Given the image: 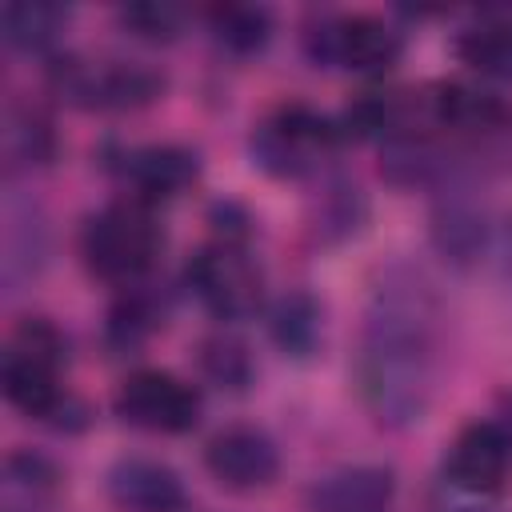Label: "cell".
<instances>
[{
    "mask_svg": "<svg viewBox=\"0 0 512 512\" xmlns=\"http://www.w3.org/2000/svg\"><path fill=\"white\" fill-rule=\"evenodd\" d=\"M436 512H484V508H472V504H444V508H436Z\"/></svg>",
    "mask_w": 512,
    "mask_h": 512,
    "instance_id": "obj_29",
    "label": "cell"
},
{
    "mask_svg": "<svg viewBox=\"0 0 512 512\" xmlns=\"http://www.w3.org/2000/svg\"><path fill=\"white\" fill-rule=\"evenodd\" d=\"M0 148H4L8 172H32V168L52 164L60 140H56L52 120L36 104H8L4 128H0Z\"/></svg>",
    "mask_w": 512,
    "mask_h": 512,
    "instance_id": "obj_19",
    "label": "cell"
},
{
    "mask_svg": "<svg viewBox=\"0 0 512 512\" xmlns=\"http://www.w3.org/2000/svg\"><path fill=\"white\" fill-rule=\"evenodd\" d=\"M108 500L120 512H184L188 488L180 472L156 456H120L104 476Z\"/></svg>",
    "mask_w": 512,
    "mask_h": 512,
    "instance_id": "obj_13",
    "label": "cell"
},
{
    "mask_svg": "<svg viewBox=\"0 0 512 512\" xmlns=\"http://www.w3.org/2000/svg\"><path fill=\"white\" fill-rule=\"evenodd\" d=\"M428 232H432V248L448 264L472 268L488 252H496L504 228L496 224V212L488 208V200L472 184V176H460V180L440 188V196L432 204V228Z\"/></svg>",
    "mask_w": 512,
    "mask_h": 512,
    "instance_id": "obj_9",
    "label": "cell"
},
{
    "mask_svg": "<svg viewBox=\"0 0 512 512\" xmlns=\"http://www.w3.org/2000/svg\"><path fill=\"white\" fill-rule=\"evenodd\" d=\"M420 112L436 128L468 132V136H496L512 128V104L480 84L468 80H436L420 92Z\"/></svg>",
    "mask_w": 512,
    "mask_h": 512,
    "instance_id": "obj_12",
    "label": "cell"
},
{
    "mask_svg": "<svg viewBox=\"0 0 512 512\" xmlns=\"http://www.w3.org/2000/svg\"><path fill=\"white\" fill-rule=\"evenodd\" d=\"M68 364V336L44 320V316H28L0 360V388L4 400L44 424L68 428V424H84V408L68 396V388L60 384V372Z\"/></svg>",
    "mask_w": 512,
    "mask_h": 512,
    "instance_id": "obj_2",
    "label": "cell"
},
{
    "mask_svg": "<svg viewBox=\"0 0 512 512\" xmlns=\"http://www.w3.org/2000/svg\"><path fill=\"white\" fill-rule=\"evenodd\" d=\"M116 172L128 180L136 200L156 204V200H172V196H180L184 188L196 184L200 156L184 144H140V148L120 152Z\"/></svg>",
    "mask_w": 512,
    "mask_h": 512,
    "instance_id": "obj_14",
    "label": "cell"
},
{
    "mask_svg": "<svg viewBox=\"0 0 512 512\" xmlns=\"http://www.w3.org/2000/svg\"><path fill=\"white\" fill-rule=\"evenodd\" d=\"M496 256H500V268H504V280L512 288V228L500 232V244H496Z\"/></svg>",
    "mask_w": 512,
    "mask_h": 512,
    "instance_id": "obj_28",
    "label": "cell"
},
{
    "mask_svg": "<svg viewBox=\"0 0 512 512\" xmlns=\"http://www.w3.org/2000/svg\"><path fill=\"white\" fill-rule=\"evenodd\" d=\"M204 24L232 56H252L272 40V12L264 4H212L204 8Z\"/></svg>",
    "mask_w": 512,
    "mask_h": 512,
    "instance_id": "obj_24",
    "label": "cell"
},
{
    "mask_svg": "<svg viewBox=\"0 0 512 512\" xmlns=\"http://www.w3.org/2000/svg\"><path fill=\"white\" fill-rule=\"evenodd\" d=\"M444 348V304L432 280L396 260L372 280L352 380L364 412L384 428H412L428 416Z\"/></svg>",
    "mask_w": 512,
    "mask_h": 512,
    "instance_id": "obj_1",
    "label": "cell"
},
{
    "mask_svg": "<svg viewBox=\"0 0 512 512\" xmlns=\"http://www.w3.org/2000/svg\"><path fill=\"white\" fill-rule=\"evenodd\" d=\"M184 280L200 308L224 324H240L264 304V272L248 252V240L212 236L204 248L192 252Z\"/></svg>",
    "mask_w": 512,
    "mask_h": 512,
    "instance_id": "obj_7",
    "label": "cell"
},
{
    "mask_svg": "<svg viewBox=\"0 0 512 512\" xmlns=\"http://www.w3.org/2000/svg\"><path fill=\"white\" fill-rule=\"evenodd\" d=\"M68 24V8L52 4V0H8L0 8V36L8 48L40 56L48 48H56L60 32Z\"/></svg>",
    "mask_w": 512,
    "mask_h": 512,
    "instance_id": "obj_22",
    "label": "cell"
},
{
    "mask_svg": "<svg viewBox=\"0 0 512 512\" xmlns=\"http://www.w3.org/2000/svg\"><path fill=\"white\" fill-rule=\"evenodd\" d=\"M456 56L488 76V80H512V12H480L456 32Z\"/></svg>",
    "mask_w": 512,
    "mask_h": 512,
    "instance_id": "obj_18",
    "label": "cell"
},
{
    "mask_svg": "<svg viewBox=\"0 0 512 512\" xmlns=\"http://www.w3.org/2000/svg\"><path fill=\"white\" fill-rule=\"evenodd\" d=\"M304 56L316 68L388 72L404 52V32L376 12H320L300 32Z\"/></svg>",
    "mask_w": 512,
    "mask_h": 512,
    "instance_id": "obj_6",
    "label": "cell"
},
{
    "mask_svg": "<svg viewBox=\"0 0 512 512\" xmlns=\"http://www.w3.org/2000/svg\"><path fill=\"white\" fill-rule=\"evenodd\" d=\"M396 476L384 464H344L308 492V512H392Z\"/></svg>",
    "mask_w": 512,
    "mask_h": 512,
    "instance_id": "obj_15",
    "label": "cell"
},
{
    "mask_svg": "<svg viewBox=\"0 0 512 512\" xmlns=\"http://www.w3.org/2000/svg\"><path fill=\"white\" fill-rule=\"evenodd\" d=\"M340 144H344V136H340L336 116H324L300 100L276 104L268 116L256 120V128L248 136L252 164L276 180L316 176Z\"/></svg>",
    "mask_w": 512,
    "mask_h": 512,
    "instance_id": "obj_5",
    "label": "cell"
},
{
    "mask_svg": "<svg viewBox=\"0 0 512 512\" xmlns=\"http://www.w3.org/2000/svg\"><path fill=\"white\" fill-rule=\"evenodd\" d=\"M496 428L504 432V440H508V448H512V388L508 392H500V400H496Z\"/></svg>",
    "mask_w": 512,
    "mask_h": 512,
    "instance_id": "obj_27",
    "label": "cell"
},
{
    "mask_svg": "<svg viewBox=\"0 0 512 512\" xmlns=\"http://www.w3.org/2000/svg\"><path fill=\"white\" fill-rule=\"evenodd\" d=\"M196 368L200 376L220 392H248L256 380V360L248 344L232 332H212L196 344Z\"/></svg>",
    "mask_w": 512,
    "mask_h": 512,
    "instance_id": "obj_25",
    "label": "cell"
},
{
    "mask_svg": "<svg viewBox=\"0 0 512 512\" xmlns=\"http://www.w3.org/2000/svg\"><path fill=\"white\" fill-rule=\"evenodd\" d=\"M48 260V224L40 208L16 192L4 200V288L20 292Z\"/></svg>",
    "mask_w": 512,
    "mask_h": 512,
    "instance_id": "obj_16",
    "label": "cell"
},
{
    "mask_svg": "<svg viewBox=\"0 0 512 512\" xmlns=\"http://www.w3.org/2000/svg\"><path fill=\"white\" fill-rule=\"evenodd\" d=\"M60 484V468L48 456L16 448L0 468V512H52Z\"/></svg>",
    "mask_w": 512,
    "mask_h": 512,
    "instance_id": "obj_17",
    "label": "cell"
},
{
    "mask_svg": "<svg viewBox=\"0 0 512 512\" xmlns=\"http://www.w3.org/2000/svg\"><path fill=\"white\" fill-rule=\"evenodd\" d=\"M508 464H512V448L496 428V420H472L452 436L444 452V480L456 492L488 496L504 488Z\"/></svg>",
    "mask_w": 512,
    "mask_h": 512,
    "instance_id": "obj_11",
    "label": "cell"
},
{
    "mask_svg": "<svg viewBox=\"0 0 512 512\" xmlns=\"http://www.w3.org/2000/svg\"><path fill=\"white\" fill-rule=\"evenodd\" d=\"M268 336L284 356L308 360L324 340V308H320V300L312 292H304V288L284 292L268 308Z\"/></svg>",
    "mask_w": 512,
    "mask_h": 512,
    "instance_id": "obj_20",
    "label": "cell"
},
{
    "mask_svg": "<svg viewBox=\"0 0 512 512\" xmlns=\"http://www.w3.org/2000/svg\"><path fill=\"white\" fill-rule=\"evenodd\" d=\"M48 88L80 112H136L164 96L168 76L148 60L68 52L48 64Z\"/></svg>",
    "mask_w": 512,
    "mask_h": 512,
    "instance_id": "obj_4",
    "label": "cell"
},
{
    "mask_svg": "<svg viewBox=\"0 0 512 512\" xmlns=\"http://www.w3.org/2000/svg\"><path fill=\"white\" fill-rule=\"evenodd\" d=\"M168 316V304L160 292H152L144 280L124 288L116 296V304L108 308V320H104V340L112 352H136Z\"/></svg>",
    "mask_w": 512,
    "mask_h": 512,
    "instance_id": "obj_21",
    "label": "cell"
},
{
    "mask_svg": "<svg viewBox=\"0 0 512 512\" xmlns=\"http://www.w3.org/2000/svg\"><path fill=\"white\" fill-rule=\"evenodd\" d=\"M160 248H164V224L156 220L152 204H144L136 196L112 200L80 224L84 268L96 280L116 284V288L140 284L152 272Z\"/></svg>",
    "mask_w": 512,
    "mask_h": 512,
    "instance_id": "obj_3",
    "label": "cell"
},
{
    "mask_svg": "<svg viewBox=\"0 0 512 512\" xmlns=\"http://www.w3.org/2000/svg\"><path fill=\"white\" fill-rule=\"evenodd\" d=\"M112 412L140 432L184 436L200 424V392L164 368H136L116 384Z\"/></svg>",
    "mask_w": 512,
    "mask_h": 512,
    "instance_id": "obj_8",
    "label": "cell"
},
{
    "mask_svg": "<svg viewBox=\"0 0 512 512\" xmlns=\"http://www.w3.org/2000/svg\"><path fill=\"white\" fill-rule=\"evenodd\" d=\"M116 20L128 36L148 40V44H172L184 24H188V8L168 4V0H132L116 8Z\"/></svg>",
    "mask_w": 512,
    "mask_h": 512,
    "instance_id": "obj_26",
    "label": "cell"
},
{
    "mask_svg": "<svg viewBox=\"0 0 512 512\" xmlns=\"http://www.w3.org/2000/svg\"><path fill=\"white\" fill-rule=\"evenodd\" d=\"M368 220V200L360 192V184H352L348 176H332L324 184V192L312 204V232L320 244H340L348 236H356Z\"/></svg>",
    "mask_w": 512,
    "mask_h": 512,
    "instance_id": "obj_23",
    "label": "cell"
},
{
    "mask_svg": "<svg viewBox=\"0 0 512 512\" xmlns=\"http://www.w3.org/2000/svg\"><path fill=\"white\" fill-rule=\"evenodd\" d=\"M204 468L228 492H256L276 480L280 448L256 424H224L204 444Z\"/></svg>",
    "mask_w": 512,
    "mask_h": 512,
    "instance_id": "obj_10",
    "label": "cell"
}]
</instances>
